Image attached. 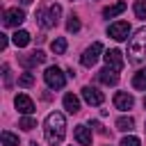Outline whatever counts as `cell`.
<instances>
[{
  "mask_svg": "<svg viewBox=\"0 0 146 146\" xmlns=\"http://www.w3.org/2000/svg\"><path fill=\"white\" fill-rule=\"evenodd\" d=\"M43 135H46V141L57 146L62 144L64 135H66V119L62 112H50L46 116V123H43Z\"/></svg>",
  "mask_w": 146,
  "mask_h": 146,
  "instance_id": "6da1fadb",
  "label": "cell"
},
{
  "mask_svg": "<svg viewBox=\"0 0 146 146\" xmlns=\"http://www.w3.org/2000/svg\"><path fill=\"white\" fill-rule=\"evenodd\" d=\"M128 59L132 64L146 62V27H139L128 41Z\"/></svg>",
  "mask_w": 146,
  "mask_h": 146,
  "instance_id": "7a4b0ae2",
  "label": "cell"
},
{
  "mask_svg": "<svg viewBox=\"0 0 146 146\" xmlns=\"http://www.w3.org/2000/svg\"><path fill=\"white\" fill-rule=\"evenodd\" d=\"M59 16H62V7L59 5H48V7H39L36 9V23L41 25V27H55L57 23H59Z\"/></svg>",
  "mask_w": 146,
  "mask_h": 146,
  "instance_id": "3957f363",
  "label": "cell"
},
{
  "mask_svg": "<svg viewBox=\"0 0 146 146\" xmlns=\"http://www.w3.org/2000/svg\"><path fill=\"white\" fill-rule=\"evenodd\" d=\"M43 80H46V84H48L50 89H62V87L66 84V75H64L62 68H57V66H48L46 73H43Z\"/></svg>",
  "mask_w": 146,
  "mask_h": 146,
  "instance_id": "277c9868",
  "label": "cell"
},
{
  "mask_svg": "<svg viewBox=\"0 0 146 146\" xmlns=\"http://www.w3.org/2000/svg\"><path fill=\"white\" fill-rule=\"evenodd\" d=\"M100 52H103V43L100 41H96V43H91L84 52H82V57H80V62H82V66H87V68H91L96 62H98V57H100Z\"/></svg>",
  "mask_w": 146,
  "mask_h": 146,
  "instance_id": "5b68a950",
  "label": "cell"
},
{
  "mask_svg": "<svg viewBox=\"0 0 146 146\" xmlns=\"http://www.w3.org/2000/svg\"><path fill=\"white\" fill-rule=\"evenodd\" d=\"M23 21H25V14H23V9H18V7L5 9V14H2V23H5L7 27H18Z\"/></svg>",
  "mask_w": 146,
  "mask_h": 146,
  "instance_id": "8992f818",
  "label": "cell"
},
{
  "mask_svg": "<svg viewBox=\"0 0 146 146\" xmlns=\"http://www.w3.org/2000/svg\"><path fill=\"white\" fill-rule=\"evenodd\" d=\"M107 34H110L112 39H116V41H123V39H128V34H130V25H128L125 21H116V23H112V25L107 27Z\"/></svg>",
  "mask_w": 146,
  "mask_h": 146,
  "instance_id": "52a82bcc",
  "label": "cell"
},
{
  "mask_svg": "<svg viewBox=\"0 0 146 146\" xmlns=\"http://www.w3.org/2000/svg\"><path fill=\"white\" fill-rule=\"evenodd\" d=\"M103 59H105V64H107L110 68H114V71H121V68H123V55H121V50H116V48L107 50V52L103 55Z\"/></svg>",
  "mask_w": 146,
  "mask_h": 146,
  "instance_id": "ba28073f",
  "label": "cell"
},
{
  "mask_svg": "<svg viewBox=\"0 0 146 146\" xmlns=\"http://www.w3.org/2000/svg\"><path fill=\"white\" fill-rule=\"evenodd\" d=\"M25 68H32V66H36V64H43L46 62V52L43 50H34V52H30V55H21V59H18Z\"/></svg>",
  "mask_w": 146,
  "mask_h": 146,
  "instance_id": "9c48e42d",
  "label": "cell"
},
{
  "mask_svg": "<svg viewBox=\"0 0 146 146\" xmlns=\"http://www.w3.org/2000/svg\"><path fill=\"white\" fill-rule=\"evenodd\" d=\"M82 98L89 103V105H103V100H105V96H103V91H98L96 87H82Z\"/></svg>",
  "mask_w": 146,
  "mask_h": 146,
  "instance_id": "30bf717a",
  "label": "cell"
},
{
  "mask_svg": "<svg viewBox=\"0 0 146 146\" xmlns=\"http://www.w3.org/2000/svg\"><path fill=\"white\" fill-rule=\"evenodd\" d=\"M132 105H135V98H132L130 94H125V91H116V94H114V107H116V110L128 112V110H132Z\"/></svg>",
  "mask_w": 146,
  "mask_h": 146,
  "instance_id": "8fae6325",
  "label": "cell"
},
{
  "mask_svg": "<svg viewBox=\"0 0 146 146\" xmlns=\"http://www.w3.org/2000/svg\"><path fill=\"white\" fill-rule=\"evenodd\" d=\"M98 82H103V84H107V87H114V84L119 82V71H114V68H110V66L100 68V71H98Z\"/></svg>",
  "mask_w": 146,
  "mask_h": 146,
  "instance_id": "7c38bea8",
  "label": "cell"
},
{
  "mask_svg": "<svg viewBox=\"0 0 146 146\" xmlns=\"http://www.w3.org/2000/svg\"><path fill=\"white\" fill-rule=\"evenodd\" d=\"M14 105H16V110H18L21 114H32V112H34V103H32V98L25 96V94H18V96L14 98Z\"/></svg>",
  "mask_w": 146,
  "mask_h": 146,
  "instance_id": "4fadbf2b",
  "label": "cell"
},
{
  "mask_svg": "<svg viewBox=\"0 0 146 146\" xmlns=\"http://www.w3.org/2000/svg\"><path fill=\"white\" fill-rule=\"evenodd\" d=\"M73 137H75V141H78L80 146H91V132H89L87 125H75Z\"/></svg>",
  "mask_w": 146,
  "mask_h": 146,
  "instance_id": "5bb4252c",
  "label": "cell"
},
{
  "mask_svg": "<svg viewBox=\"0 0 146 146\" xmlns=\"http://www.w3.org/2000/svg\"><path fill=\"white\" fill-rule=\"evenodd\" d=\"M125 7H128V5H125L123 0H119V2L110 5V7H105V9H103V16H105V18H114V16L123 14V11H125Z\"/></svg>",
  "mask_w": 146,
  "mask_h": 146,
  "instance_id": "9a60e30c",
  "label": "cell"
},
{
  "mask_svg": "<svg viewBox=\"0 0 146 146\" xmlns=\"http://www.w3.org/2000/svg\"><path fill=\"white\" fill-rule=\"evenodd\" d=\"M64 110H66L68 114H78V112H80V100H78L75 94H66V96H64Z\"/></svg>",
  "mask_w": 146,
  "mask_h": 146,
  "instance_id": "2e32d148",
  "label": "cell"
},
{
  "mask_svg": "<svg viewBox=\"0 0 146 146\" xmlns=\"http://www.w3.org/2000/svg\"><path fill=\"white\" fill-rule=\"evenodd\" d=\"M11 41H14L16 48H25V46L30 43V32H25V30H16L14 36H11Z\"/></svg>",
  "mask_w": 146,
  "mask_h": 146,
  "instance_id": "e0dca14e",
  "label": "cell"
},
{
  "mask_svg": "<svg viewBox=\"0 0 146 146\" xmlns=\"http://www.w3.org/2000/svg\"><path fill=\"white\" fill-rule=\"evenodd\" d=\"M132 87L139 89V91H146V68H139L132 75Z\"/></svg>",
  "mask_w": 146,
  "mask_h": 146,
  "instance_id": "ac0fdd59",
  "label": "cell"
},
{
  "mask_svg": "<svg viewBox=\"0 0 146 146\" xmlns=\"http://www.w3.org/2000/svg\"><path fill=\"white\" fill-rule=\"evenodd\" d=\"M0 141H2V146H18V135H14L9 130H2Z\"/></svg>",
  "mask_w": 146,
  "mask_h": 146,
  "instance_id": "d6986e66",
  "label": "cell"
},
{
  "mask_svg": "<svg viewBox=\"0 0 146 146\" xmlns=\"http://www.w3.org/2000/svg\"><path fill=\"white\" fill-rule=\"evenodd\" d=\"M116 128L123 130V132H130V130L135 128V119H132V116H121V119L116 121Z\"/></svg>",
  "mask_w": 146,
  "mask_h": 146,
  "instance_id": "ffe728a7",
  "label": "cell"
},
{
  "mask_svg": "<svg viewBox=\"0 0 146 146\" xmlns=\"http://www.w3.org/2000/svg\"><path fill=\"white\" fill-rule=\"evenodd\" d=\"M50 48H52L55 55H64V52H66V39H64V36H57V39L50 43Z\"/></svg>",
  "mask_w": 146,
  "mask_h": 146,
  "instance_id": "44dd1931",
  "label": "cell"
},
{
  "mask_svg": "<svg viewBox=\"0 0 146 146\" xmlns=\"http://www.w3.org/2000/svg\"><path fill=\"white\" fill-rule=\"evenodd\" d=\"M18 125H21L23 130H34V128H36V121H34V119H32L30 114H25V116H23V119L18 121Z\"/></svg>",
  "mask_w": 146,
  "mask_h": 146,
  "instance_id": "7402d4cb",
  "label": "cell"
},
{
  "mask_svg": "<svg viewBox=\"0 0 146 146\" xmlns=\"http://www.w3.org/2000/svg\"><path fill=\"white\" fill-rule=\"evenodd\" d=\"M135 16L141 18V21L146 18V0H137L135 2Z\"/></svg>",
  "mask_w": 146,
  "mask_h": 146,
  "instance_id": "603a6c76",
  "label": "cell"
},
{
  "mask_svg": "<svg viewBox=\"0 0 146 146\" xmlns=\"http://www.w3.org/2000/svg\"><path fill=\"white\" fill-rule=\"evenodd\" d=\"M66 30H68V32H78V30H80V18L71 14L68 21H66Z\"/></svg>",
  "mask_w": 146,
  "mask_h": 146,
  "instance_id": "cb8c5ba5",
  "label": "cell"
},
{
  "mask_svg": "<svg viewBox=\"0 0 146 146\" xmlns=\"http://www.w3.org/2000/svg\"><path fill=\"white\" fill-rule=\"evenodd\" d=\"M18 84H21V87H32V84H34V75H32V73H23V75L18 78Z\"/></svg>",
  "mask_w": 146,
  "mask_h": 146,
  "instance_id": "d4e9b609",
  "label": "cell"
},
{
  "mask_svg": "<svg viewBox=\"0 0 146 146\" xmlns=\"http://www.w3.org/2000/svg\"><path fill=\"white\" fill-rule=\"evenodd\" d=\"M121 146H141V144H139V139H137V137H132V135H130V137H123V139H121Z\"/></svg>",
  "mask_w": 146,
  "mask_h": 146,
  "instance_id": "484cf974",
  "label": "cell"
},
{
  "mask_svg": "<svg viewBox=\"0 0 146 146\" xmlns=\"http://www.w3.org/2000/svg\"><path fill=\"white\" fill-rule=\"evenodd\" d=\"M2 75H5V87H11V73H9V64H2Z\"/></svg>",
  "mask_w": 146,
  "mask_h": 146,
  "instance_id": "4316f807",
  "label": "cell"
},
{
  "mask_svg": "<svg viewBox=\"0 0 146 146\" xmlns=\"http://www.w3.org/2000/svg\"><path fill=\"white\" fill-rule=\"evenodd\" d=\"M91 128H94V130H96L98 135H105V128H103V125H100L98 121H91Z\"/></svg>",
  "mask_w": 146,
  "mask_h": 146,
  "instance_id": "83f0119b",
  "label": "cell"
},
{
  "mask_svg": "<svg viewBox=\"0 0 146 146\" xmlns=\"http://www.w3.org/2000/svg\"><path fill=\"white\" fill-rule=\"evenodd\" d=\"M7 43H9V39H7V34H0V48H2V50L7 48Z\"/></svg>",
  "mask_w": 146,
  "mask_h": 146,
  "instance_id": "f1b7e54d",
  "label": "cell"
},
{
  "mask_svg": "<svg viewBox=\"0 0 146 146\" xmlns=\"http://www.w3.org/2000/svg\"><path fill=\"white\" fill-rule=\"evenodd\" d=\"M21 2H23V5H30V2H32V0H21Z\"/></svg>",
  "mask_w": 146,
  "mask_h": 146,
  "instance_id": "f546056e",
  "label": "cell"
},
{
  "mask_svg": "<svg viewBox=\"0 0 146 146\" xmlns=\"http://www.w3.org/2000/svg\"><path fill=\"white\" fill-rule=\"evenodd\" d=\"M30 146H39V144H36V141H32V144H30Z\"/></svg>",
  "mask_w": 146,
  "mask_h": 146,
  "instance_id": "4dcf8cb0",
  "label": "cell"
},
{
  "mask_svg": "<svg viewBox=\"0 0 146 146\" xmlns=\"http://www.w3.org/2000/svg\"><path fill=\"white\" fill-rule=\"evenodd\" d=\"M144 107H146V98H144Z\"/></svg>",
  "mask_w": 146,
  "mask_h": 146,
  "instance_id": "1f68e13d",
  "label": "cell"
}]
</instances>
